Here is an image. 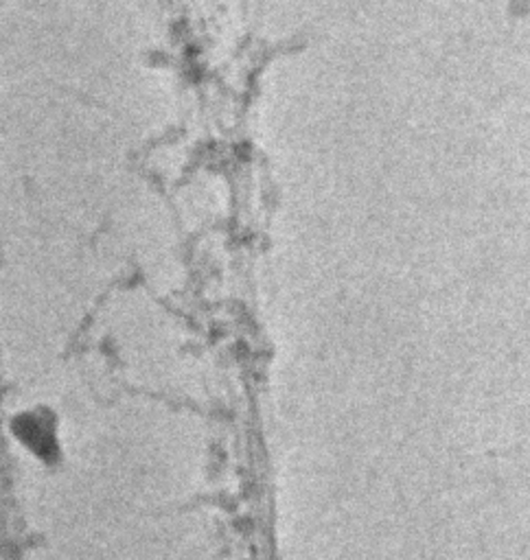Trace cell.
Here are the masks:
<instances>
[{
  "label": "cell",
  "mask_w": 530,
  "mask_h": 560,
  "mask_svg": "<svg viewBox=\"0 0 530 560\" xmlns=\"http://www.w3.org/2000/svg\"><path fill=\"white\" fill-rule=\"evenodd\" d=\"M11 431L15 433L18 442L24 448H28L33 455L42 457L44 462H50L59 455L57 427L48 411L26 409V411L18 413L11 422Z\"/></svg>",
  "instance_id": "1"
}]
</instances>
